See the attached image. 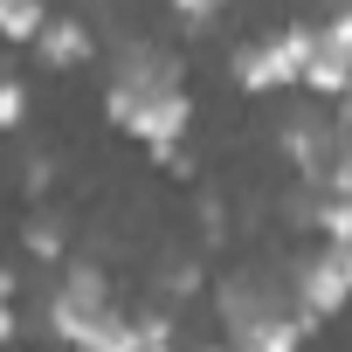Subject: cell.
<instances>
[{
    "label": "cell",
    "mask_w": 352,
    "mask_h": 352,
    "mask_svg": "<svg viewBox=\"0 0 352 352\" xmlns=\"http://www.w3.org/2000/svg\"><path fill=\"white\" fill-rule=\"evenodd\" d=\"M21 318H14V276H0V345H14Z\"/></svg>",
    "instance_id": "8fae6325"
},
{
    "label": "cell",
    "mask_w": 352,
    "mask_h": 352,
    "mask_svg": "<svg viewBox=\"0 0 352 352\" xmlns=\"http://www.w3.org/2000/svg\"><path fill=\"white\" fill-rule=\"evenodd\" d=\"M104 111H111V124H118L124 138H138V145L159 152V159L180 152V138H187V124H194V97H187L180 69H173L166 56H145V49H131V56L118 63V76H111V90H104Z\"/></svg>",
    "instance_id": "6da1fadb"
},
{
    "label": "cell",
    "mask_w": 352,
    "mask_h": 352,
    "mask_svg": "<svg viewBox=\"0 0 352 352\" xmlns=\"http://www.w3.org/2000/svg\"><path fill=\"white\" fill-rule=\"evenodd\" d=\"M311 42L318 28H276L249 49H235V83L249 97H276V90H304V69H311Z\"/></svg>",
    "instance_id": "3957f363"
},
{
    "label": "cell",
    "mask_w": 352,
    "mask_h": 352,
    "mask_svg": "<svg viewBox=\"0 0 352 352\" xmlns=\"http://www.w3.org/2000/svg\"><path fill=\"white\" fill-rule=\"evenodd\" d=\"M42 28H49V0H0V42L35 49Z\"/></svg>",
    "instance_id": "52a82bcc"
},
{
    "label": "cell",
    "mask_w": 352,
    "mask_h": 352,
    "mask_svg": "<svg viewBox=\"0 0 352 352\" xmlns=\"http://www.w3.org/2000/svg\"><path fill=\"white\" fill-rule=\"evenodd\" d=\"M166 8H173V14H187V21H214L228 0H166Z\"/></svg>",
    "instance_id": "7c38bea8"
},
{
    "label": "cell",
    "mask_w": 352,
    "mask_h": 352,
    "mask_svg": "<svg viewBox=\"0 0 352 352\" xmlns=\"http://www.w3.org/2000/svg\"><path fill=\"white\" fill-rule=\"evenodd\" d=\"M290 304L311 318V324H324V318H338L345 304H352V276H345V263L331 256V249H318L304 270H297V283H290Z\"/></svg>",
    "instance_id": "277c9868"
},
{
    "label": "cell",
    "mask_w": 352,
    "mask_h": 352,
    "mask_svg": "<svg viewBox=\"0 0 352 352\" xmlns=\"http://www.w3.org/2000/svg\"><path fill=\"white\" fill-rule=\"evenodd\" d=\"M90 49H97V42H90L83 21H49V28L35 35V63H42V69H83Z\"/></svg>",
    "instance_id": "5b68a950"
},
{
    "label": "cell",
    "mask_w": 352,
    "mask_h": 352,
    "mask_svg": "<svg viewBox=\"0 0 352 352\" xmlns=\"http://www.w3.org/2000/svg\"><path fill=\"white\" fill-rule=\"evenodd\" d=\"M304 90H311V97H345V90H352V56H345V49H331V42L318 35V42H311Z\"/></svg>",
    "instance_id": "8992f818"
},
{
    "label": "cell",
    "mask_w": 352,
    "mask_h": 352,
    "mask_svg": "<svg viewBox=\"0 0 352 352\" xmlns=\"http://www.w3.org/2000/svg\"><path fill=\"white\" fill-rule=\"evenodd\" d=\"M318 35H324L331 49H345V56H352V0H345V8H338V14H331V21L318 28Z\"/></svg>",
    "instance_id": "30bf717a"
},
{
    "label": "cell",
    "mask_w": 352,
    "mask_h": 352,
    "mask_svg": "<svg viewBox=\"0 0 352 352\" xmlns=\"http://www.w3.org/2000/svg\"><path fill=\"white\" fill-rule=\"evenodd\" d=\"M311 331V318L276 290V283H256V276H235L221 290V345L228 352H297Z\"/></svg>",
    "instance_id": "7a4b0ae2"
},
{
    "label": "cell",
    "mask_w": 352,
    "mask_h": 352,
    "mask_svg": "<svg viewBox=\"0 0 352 352\" xmlns=\"http://www.w3.org/2000/svg\"><path fill=\"white\" fill-rule=\"evenodd\" d=\"M21 118H28V90L14 76H0V131H21Z\"/></svg>",
    "instance_id": "9c48e42d"
},
{
    "label": "cell",
    "mask_w": 352,
    "mask_h": 352,
    "mask_svg": "<svg viewBox=\"0 0 352 352\" xmlns=\"http://www.w3.org/2000/svg\"><path fill=\"white\" fill-rule=\"evenodd\" d=\"M338 131H345V138H352V90H345V97H338Z\"/></svg>",
    "instance_id": "4fadbf2b"
},
{
    "label": "cell",
    "mask_w": 352,
    "mask_h": 352,
    "mask_svg": "<svg viewBox=\"0 0 352 352\" xmlns=\"http://www.w3.org/2000/svg\"><path fill=\"white\" fill-rule=\"evenodd\" d=\"M318 180H324V194L352 201V138H338V152L324 159V173H318Z\"/></svg>",
    "instance_id": "ba28073f"
}]
</instances>
